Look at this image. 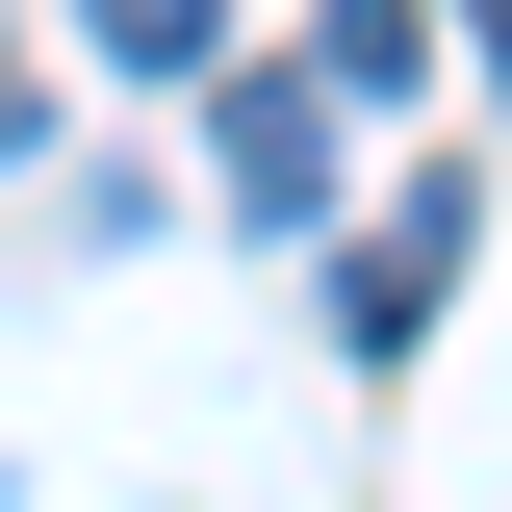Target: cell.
Returning <instances> with one entry per match:
<instances>
[{
	"label": "cell",
	"instance_id": "1",
	"mask_svg": "<svg viewBox=\"0 0 512 512\" xmlns=\"http://www.w3.org/2000/svg\"><path fill=\"white\" fill-rule=\"evenodd\" d=\"M205 154H231V205H256V231H308V205H333V77H308V52H282V77H231V128H205Z\"/></svg>",
	"mask_w": 512,
	"mask_h": 512
},
{
	"label": "cell",
	"instance_id": "2",
	"mask_svg": "<svg viewBox=\"0 0 512 512\" xmlns=\"http://www.w3.org/2000/svg\"><path fill=\"white\" fill-rule=\"evenodd\" d=\"M436 282H461V180H410L359 256H333V333H359V359H410V333H436Z\"/></svg>",
	"mask_w": 512,
	"mask_h": 512
},
{
	"label": "cell",
	"instance_id": "3",
	"mask_svg": "<svg viewBox=\"0 0 512 512\" xmlns=\"http://www.w3.org/2000/svg\"><path fill=\"white\" fill-rule=\"evenodd\" d=\"M308 77H333V103H410V77H436V26H410V0H333Z\"/></svg>",
	"mask_w": 512,
	"mask_h": 512
},
{
	"label": "cell",
	"instance_id": "4",
	"mask_svg": "<svg viewBox=\"0 0 512 512\" xmlns=\"http://www.w3.org/2000/svg\"><path fill=\"white\" fill-rule=\"evenodd\" d=\"M77 26H103L128 77H205V0H77Z\"/></svg>",
	"mask_w": 512,
	"mask_h": 512
},
{
	"label": "cell",
	"instance_id": "5",
	"mask_svg": "<svg viewBox=\"0 0 512 512\" xmlns=\"http://www.w3.org/2000/svg\"><path fill=\"white\" fill-rule=\"evenodd\" d=\"M461 26H487V52H512V0H461Z\"/></svg>",
	"mask_w": 512,
	"mask_h": 512
}]
</instances>
